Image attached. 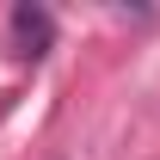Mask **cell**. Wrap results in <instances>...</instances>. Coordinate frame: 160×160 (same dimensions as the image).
<instances>
[{
    "label": "cell",
    "instance_id": "1",
    "mask_svg": "<svg viewBox=\"0 0 160 160\" xmlns=\"http://www.w3.org/2000/svg\"><path fill=\"white\" fill-rule=\"evenodd\" d=\"M12 37H19L25 56H43L49 37H56V19H49L43 6H19V12H12Z\"/></svg>",
    "mask_w": 160,
    "mask_h": 160
}]
</instances>
